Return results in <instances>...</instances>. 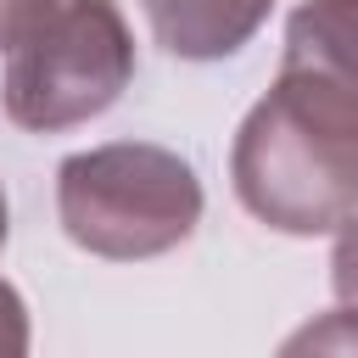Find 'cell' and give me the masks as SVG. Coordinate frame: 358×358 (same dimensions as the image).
Wrapping results in <instances>:
<instances>
[{
    "mask_svg": "<svg viewBox=\"0 0 358 358\" xmlns=\"http://www.w3.org/2000/svg\"><path fill=\"white\" fill-rule=\"evenodd\" d=\"M0 101L17 129L62 134L134 84V34L117 0H11L0 11Z\"/></svg>",
    "mask_w": 358,
    "mask_h": 358,
    "instance_id": "6da1fadb",
    "label": "cell"
},
{
    "mask_svg": "<svg viewBox=\"0 0 358 358\" xmlns=\"http://www.w3.org/2000/svg\"><path fill=\"white\" fill-rule=\"evenodd\" d=\"M229 179L257 224L280 235H324L358 213V123L274 78L235 129Z\"/></svg>",
    "mask_w": 358,
    "mask_h": 358,
    "instance_id": "7a4b0ae2",
    "label": "cell"
},
{
    "mask_svg": "<svg viewBox=\"0 0 358 358\" xmlns=\"http://www.w3.org/2000/svg\"><path fill=\"white\" fill-rule=\"evenodd\" d=\"M56 218L67 241L90 257H162L185 246L201 224V179L168 145H90L56 168Z\"/></svg>",
    "mask_w": 358,
    "mask_h": 358,
    "instance_id": "3957f363",
    "label": "cell"
},
{
    "mask_svg": "<svg viewBox=\"0 0 358 358\" xmlns=\"http://www.w3.org/2000/svg\"><path fill=\"white\" fill-rule=\"evenodd\" d=\"M280 78L358 123V0H302L285 17Z\"/></svg>",
    "mask_w": 358,
    "mask_h": 358,
    "instance_id": "277c9868",
    "label": "cell"
},
{
    "mask_svg": "<svg viewBox=\"0 0 358 358\" xmlns=\"http://www.w3.org/2000/svg\"><path fill=\"white\" fill-rule=\"evenodd\" d=\"M274 0H145L151 34L179 62H224L263 22Z\"/></svg>",
    "mask_w": 358,
    "mask_h": 358,
    "instance_id": "5b68a950",
    "label": "cell"
},
{
    "mask_svg": "<svg viewBox=\"0 0 358 358\" xmlns=\"http://www.w3.org/2000/svg\"><path fill=\"white\" fill-rule=\"evenodd\" d=\"M330 291L341 308H358V213L336 224V246H330Z\"/></svg>",
    "mask_w": 358,
    "mask_h": 358,
    "instance_id": "8992f818",
    "label": "cell"
},
{
    "mask_svg": "<svg viewBox=\"0 0 358 358\" xmlns=\"http://www.w3.org/2000/svg\"><path fill=\"white\" fill-rule=\"evenodd\" d=\"M302 347H324V352H358V308H336L324 324H308L302 336L285 341V352H302Z\"/></svg>",
    "mask_w": 358,
    "mask_h": 358,
    "instance_id": "52a82bcc",
    "label": "cell"
},
{
    "mask_svg": "<svg viewBox=\"0 0 358 358\" xmlns=\"http://www.w3.org/2000/svg\"><path fill=\"white\" fill-rule=\"evenodd\" d=\"M28 352V302L11 280H0V358Z\"/></svg>",
    "mask_w": 358,
    "mask_h": 358,
    "instance_id": "ba28073f",
    "label": "cell"
},
{
    "mask_svg": "<svg viewBox=\"0 0 358 358\" xmlns=\"http://www.w3.org/2000/svg\"><path fill=\"white\" fill-rule=\"evenodd\" d=\"M6 235H11V207H6V190H0V246H6Z\"/></svg>",
    "mask_w": 358,
    "mask_h": 358,
    "instance_id": "9c48e42d",
    "label": "cell"
},
{
    "mask_svg": "<svg viewBox=\"0 0 358 358\" xmlns=\"http://www.w3.org/2000/svg\"><path fill=\"white\" fill-rule=\"evenodd\" d=\"M6 6H11V0H0V11H6Z\"/></svg>",
    "mask_w": 358,
    "mask_h": 358,
    "instance_id": "30bf717a",
    "label": "cell"
}]
</instances>
